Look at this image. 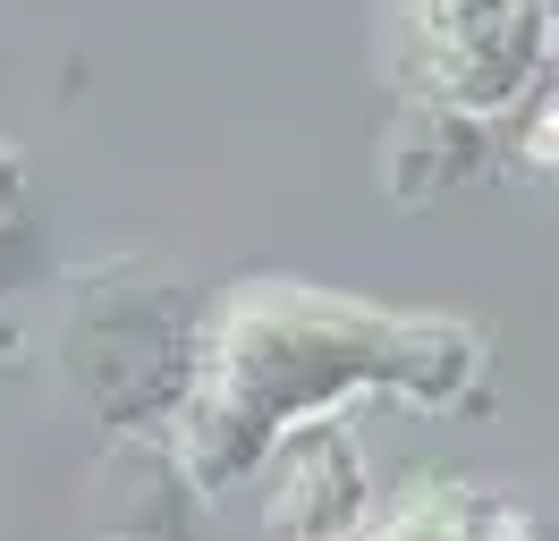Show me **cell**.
<instances>
[{"label":"cell","mask_w":559,"mask_h":541,"mask_svg":"<svg viewBox=\"0 0 559 541\" xmlns=\"http://www.w3.org/2000/svg\"><path fill=\"white\" fill-rule=\"evenodd\" d=\"M475 381L484 347L466 322L382 313L322 288H246L221 304L212 338L195 347V381L178 398V473L195 491H221L263 448H280L297 423H322L356 389H390L441 414Z\"/></svg>","instance_id":"6da1fadb"},{"label":"cell","mask_w":559,"mask_h":541,"mask_svg":"<svg viewBox=\"0 0 559 541\" xmlns=\"http://www.w3.org/2000/svg\"><path fill=\"white\" fill-rule=\"evenodd\" d=\"M407 76L450 119H500L551 60V0H407Z\"/></svg>","instance_id":"7a4b0ae2"},{"label":"cell","mask_w":559,"mask_h":541,"mask_svg":"<svg viewBox=\"0 0 559 541\" xmlns=\"http://www.w3.org/2000/svg\"><path fill=\"white\" fill-rule=\"evenodd\" d=\"M365 516V466H356L348 432L331 423H297L280 440V482H272V525L288 541H348Z\"/></svg>","instance_id":"3957f363"}]
</instances>
